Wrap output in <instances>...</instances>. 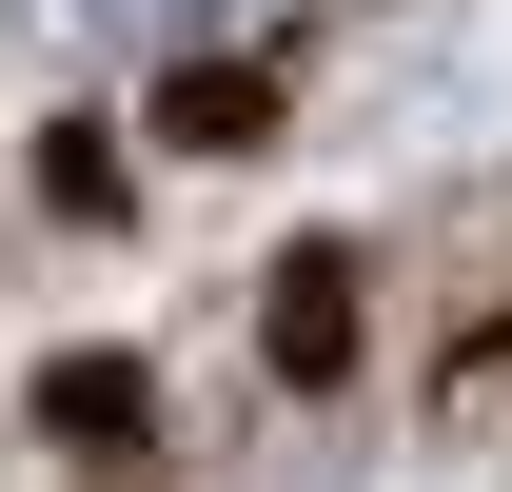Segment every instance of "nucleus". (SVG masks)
<instances>
[{
	"mask_svg": "<svg viewBox=\"0 0 512 492\" xmlns=\"http://www.w3.org/2000/svg\"><path fill=\"white\" fill-rule=\"evenodd\" d=\"M355 355V256H296L276 276V374H335Z\"/></svg>",
	"mask_w": 512,
	"mask_h": 492,
	"instance_id": "f257e3e1",
	"label": "nucleus"
},
{
	"mask_svg": "<svg viewBox=\"0 0 512 492\" xmlns=\"http://www.w3.org/2000/svg\"><path fill=\"white\" fill-rule=\"evenodd\" d=\"M99 40H197V20H237V0H79Z\"/></svg>",
	"mask_w": 512,
	"mask_h": 492,
	"instance_id": "f03ea898",
	"label": "nucleus"
}]
</instances>
